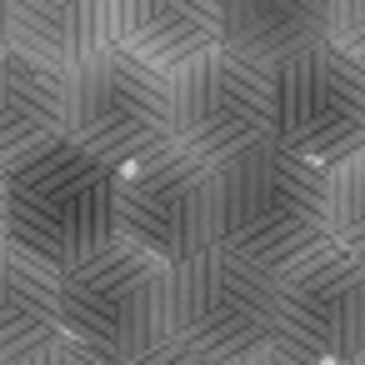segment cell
<instances>
[{
    "mask_svg": "<svg viewBox=\"0 0 365 365\" xmlns=\"http://www.w3.org/2000/svg\"><path fill=\"white\" fill-rule=\"evenodd\" d=\"M215 245L275 275L330 245L325 170L275 140L215 165Z\"/></svg>",
    "mask_w": 365,
    "mask_h": 365,
    "instance_id": "obj_1",
    "label": "cell"
},
{
    "mask_svg": "<svg viewBox=\"0 0 365 365\" xmlns=\"http://www.w3.org/2000/svg\"><path fill=\"white\" fill-rule=\"evenodd\" d=\"M11 235L21 250L56 270L120 240V170L76 145L71 135L6 170Z\"/></svg>",
    "mask_w": 365,
    "mask_h": 365,
    "instance_id": "obj_2",
    "label": "cell"
},
{
    "mask_svg": "<svg viewBox=\"0 0 365 365\" xmlns=\"http://www.w3.org/2000/svg\"><path fill=\"white\" fill-rule=\"evenodd\" d=\"M61 325L106 365H130L170 340V265L115 240L61 270Z\"/></svg>",
    "mask_w": 365,
    "mask_h": 365,
    "instance_id": "obj_3",
    "label": "cell"
},
{
    "mask_svg": "<svg viewBox=\"0 0 365 365\" xmlns=\"http://www.w3.org/2000/svg\"><path fill=\"white\" fill-rule=\"evenodd\" d=\"M280 275L260 270L230 250H205L170 265V340L205 355L210 365H235L240 355L275 340Z\"/></svg>",
    "mask_w": 365,
    "mask_h": 365,
    "instance_id": "obj_4",
    "label": "cell"
},
{
    "mask_svg": "<svg viewBox=\"0 0 365 365\" xmlns=\"http://www.w3.org/2000/svg\"><path fill=\"white\" fill-rule=\"evenodd\" d=\"M66 135L115 170L160 155L175 145V81L115 46L71 76Z\"/></svg>",
    "mask_w": 365,
    "mask_h": 365,
    "instance_id": "obj_5",
    "label": "cell"
},
{
    "mask_svg": "<svg viewBox=\"0 0 365 365\" xmlns=\"http://www.w3.org/2000/svg\"><path fill=\"white\" fill-rule=\"evenodd\" d=\"M275 125L270 140L290 155L330 170L365 150V66L345 51L310 46L275 71Z\"/></svg>",
    "mask_w": 365,
    "mask_h": 365,
    "instance_id": "obj_6",
    "label": "cell"
},
{
    "mask_svg": "<svg viewBox=\"0 0 365 365\" xmlns=\"http://www.w3.org/2000/svg\"><path fill=\"white\" fill-rule=\"evenodd\" d=\"M175 81V145L205 165H225L270 140L275 125V76L235 51H210L190 61Z\"/></svg>",
    "mask_w": 365,
    "mask_h": 365,
    "instance_id": "obj_7",
    "label": "cell"
},
{
    "mask_svg": "<svg viewBox=\"0 0 365 365\" xmlns=\"http://www.w3.org/2000/svg\"><path fill=\"white\" fill-rule=\"evenodd\" d=\"M120 240L165 265L215 250V165L170 145L120 170Z\"/></svg>",
    "mask_w": 365,
    "mask_h": 365,
    "instance_id": "obj_8",
    "label": "cell"
},
{
    "mask_svg": "<svg viewBox=\"0 0 365 365\" xmlns=\"http://www.w3.org/2000/svg\"><path fill=\"white\" fill-rule=\"evenodd\" d=\"M275 340L315 355L320 365L365 355V260L330 240L290 265L280 275Z\"/></svg>",
    "mask_w": 365,
    "mask_h": 365,
    "instance_id": "obj_9",
    "label": "cell"
},
{
    "mask_svg": "<svg viewBox=\"0 0 365 365\" xmlns=\"http://www.w3.org/2000/svg\"><path fill=\"white\" fill-rule=\"evenodd\" d=\"M71 130V76L31 61L26 51H0V170H16L36 150Z\"/></svg>",
    "mask_w": 365,
    "mask_h": 365,
    "instance_id": "obj_10",
    "label": "cell"
},
{
    "mask_svg": "<svg viewBox=\"0 0 365 365\" xmlns=\"http://www.w3.org/2000/svg\"><path fill=\"white\" fill-rule=\"evenodd\" d=\"M225 0H115V46L175 76L220 51Z\"/></svg>",
    "mask_w": 365,
    "mask_h": 365,
    "instance_id": "obj_11",
    "label": "cell"
},
{
    "mask_svg": "<svg viewBox=\"0 0 365 365\" xmlns=\"http://www.w3.org/2000/svg\"><path fill=\"white\" fill-rule=\"evenodd\" d=\"M11 46L76 76L96 56L115 51V0H11Z\"/></svg>",
    "mask_w": 365,
    "mask_h": 365,
    "instance_id": "obj_12",
    "label": "cell"
},
{
    "mask_svg": "<svg viewBox=\"0 0 365 365\" xmlns=\"http://www.w3.org/2000/svg\"><path fill=\"white\" fill-rule=\"evenodd\" d=\"M61 335V270L16 240H0V360L16 365Z\"/></svg>",
    "mask_w": 365,
    "mask_h": 365,
    "instance_id": "obj_13",
    "label": "cell"
},
{
    "mask_svg": "<svg viewBox=\"0 0 365 365\" xmlns=\"http://www.w3.org/2000/svg\"><path fill=\"white\" fill-rule=\"evenodd\" d=\"M330 41V0H225V51L280 66Z\"/></svg>",
    "mask_w": 365,
    "mask_h": 365,
    "instance_id": "obj_14",
    "label": "cell"
},
{
    "mask_svg": "<svg viewBox=\"0 0 365 365\" xmlns=\"http://www.w3.org/2000/svg\"><path fill=\"white\" fill-rule=\"evenodd\" d=\"M325 195H330V240L365 260V150L325 170Z\"/></svg>",
    "mask_w": 365,
    "mask_h": 365,
    "instance_id": "obj_15",
    "label": "cell"
},
{
    "mask_svg": "<svg viewBox=\"0 0 365 365\" xmlns=\"http://www.w3.org/2000/svg\"><path fill=\"white\" fill-rule=\"evenodd\" d=\"M330 46L365 66V0H330Z\"/></svg>",
    "mask_w": 365,
    "mask_h": 365,
    "instance_id": "obj_16",
    "label": "cell"
},
{
    "mask_svg": "<svg viewBox=\"0 0 365 365\" xmlns=\"http://www.w3.org/2000/svg\"><path fill=\"white\" fill-rule=\"evenodd\" d=\"M16 365H106L96 350H86L81 340H71V335H61V340H51L46 350H36V355H26V360H16Z\"/></svg>",
    "mask_w": 365,
    "mask_h": 365,
    "instance_id": "obj_17",
    "label": "cell"
},
{
    "mask_svg": "<svg viewBox=\"0 0 365 365\" xmlns=\"http://www.w3.org/2000/svg\"><path fill=\"white\" fill-rule=\"evenodd\" d=\"M235 365H320V360H315V355H305V350H295V345H285V340H270V345H260V350L240 355Z\"/></svg>",
    "mask_w": 365,
    "mask_h": 365,
    "instance_id": "obj_18",
    "label": "cell"
},
{
    "mask_svg": "<svg viewBox=\"0 0 365 365\" xmlns=\"http://www.w3.org/2000/svg\"><path fill=\"white\" fill-rule=\"evenodd\" d=\"M130 365H210V360L195 355V350H185L180 340H165V345H155L150 355H140V360H130Z\"/></svg>",
    "mask_w": 365,
    "mask_h": 365,
    "instance_id": "obj_19",
    "label": "cell"
},
{
    "mask_svg": "<svg viewBox=\"0 0 365 365\" xmlns=\"http://www.w3.org/2000/svg\"><path fill=\"white\" fill-rule=\"evenodd\" d=\"M11 235V200H6V170H0V240Z\"/></svg>",
    "mask_w": 365,
    "mask_h": 365,
    "instance_id": "obj_20",
    "label": "cell"
},
{
    "mask_svg": "<svg viewBox=\"0 0 365 365\" xmlns=\"http://www.w3.org/2000/svg\"><path fill=\"white\" fill-rule=\"evenodd\" d=\"M11 46V0H0V51Z\"/></svg>",
    "mask_w": 365,
    "mask_h": 365,
    "instance_id": "obj_21",
    "label": "cell"
},
{
    "mask_svg": "<svg viewBox=\"0 0 365 365\" xmlns=\"http://www.w3.org/2000/svg\"><path fill=\"white\" fill-rule=\"evenodd\" d=\"M340 365H365V355H355V360H340Z\"/></svg>",
    "mask_w": 365,
    "mask_h": 365,
    "instance_id": "obj_22",
    "label": "cell"
},
{
    "mask_svg": "<svg viewBox=\"0 0 365 365\" xmlns=\"http://www.w3.org/2000/svg\"><path fill=\"white\" fill-rule=\"evenodd\" d=\"M0 365H11V360H0Z\"/></svg>",
    "mask_w": 365,
    "mask_h": 365,
    "instance_id": "obj_23",
    "label": "cell"
}]
</instances>
